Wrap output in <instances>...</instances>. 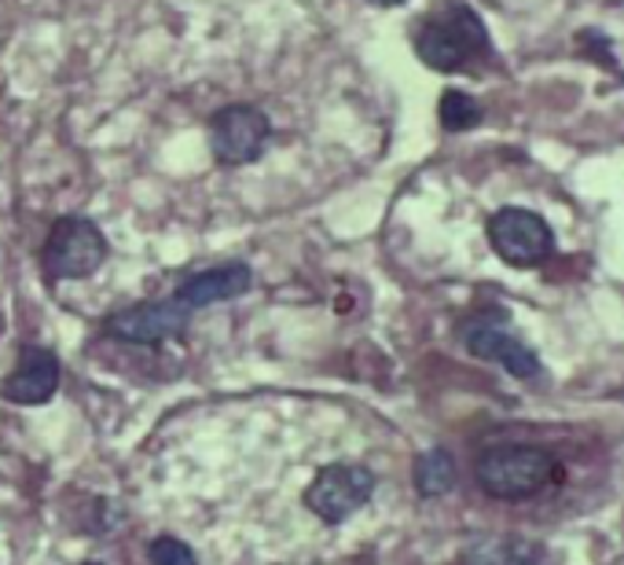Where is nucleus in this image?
<instances>
[{
    "label": "nucleus",
    "mask_w": 624,
    "mask_h": 565,
    "mask_svg": "<svg viewBox=\"0 0 624 565\" xmlns=\"http://www.w3.org/2000/svg\"><path fill=\"white\" fill-rule=\"evenodd\" d=\"M59 390V360L41 345H27L19 353L16 371L8 375V382L0 386L4 401L33 407V404H48Z\"/></svg>",
    "instance_id": "nucleus-8"
},
{
    "label": "nucleus",
    "mask_w": 624,
    "mask_h": 565,
    "mask_svg": "<svg viewBox=\"0 0 624 565\" xmlns=\"http://www.w3.org/2000/svg\"><path fill=\"white\" fill-rule=\"evenodd\" d=\"M246 286H250V269L232 261V264H218V269L188 275L177 291V302L184 309H207V305L232 302V297L246 294Z\"/></svg>",
    "instance_id": "nucleus-10"
},
{
    "label": "nucleus",
    "mask_w": 624,
    "mask_h": 565,
    "mask_svg": "<svg viewBox=\"0 0 624 565\" xmlns=\"http://www.w3.org/2000/svg\"><path fill=\"white\" fill-rule=\"evenodd\" d=\"M148 555H151L154 565H199L195 551H191L188 544H180V539H173V536H159V539H151Z\"/></svg>",
    "instance_id": "nucleus-14"
},
{
    "label": "nucleus",
    "mask_w": 624,
    "mask_h": 565,
    "mask_svg": "<svg viewBox=\"0 0 624 565\" xmlns=\"http://www.w3.org/2000/svg\"><path fill=\"white\" fill-rule=\"evenodd\" d=\"M210 143L221 165L254 162L269 143V114L258 107H224L210 122Z\"/></svg>",
    "instance_id": "nucleus-7"
},
{
    "label": "nucleus",
    "mask_w": 624,
    "mask_h": 565,
    "mask_svg": "<svg viewBox=\"0 0 624 565\" xmlns=\"http://www.w3.org/2000/svg\"><path fill=\"white\" fill-rule=\"evenodd\" d=\"M489 48L482 19L466 4H449L441 16L426 19L415 33V52L434 70H460Z\"/></svg>",
    "instance_id": "nucleus-2"
},
{
    "label": "nucleus",
    "mask_w": 624,
    "mask_h": 565,
    "mask_svg": "<svg viewBox=\"0 0 624 565\" xmlns=\"http://www.w3.org/2000/svg\"><path fill=\"white\" fill-rule=\"evenodd\" d=\"M412 477L423 496H445V492L455 485V460L445 448H430L415 460Z\"/></svg>",
    "instance_id": "nucleus-11"
},
{
    "label": "nucleus",
    "mask_w": 624,
    "mask_h": 565,
    "mask_svg": "<svg viewBox=\"0 0 624 565\" xmlns=\"http://www.w3.org/2000/svg\"><path fill=\"white\" fill-rule=\"evenodd\" d=\"M482 122V107H477L474 95H466L460 89H449L441 95V125L449 132H466Z\"/></svg>",
    "instance_id": "nucleus-13"
},
{
    "label": "nucleus",
    "mask_w": 624,
    "mask_h": 565,
    "mask_svg": "<svg viewBox=\"0 0 624 565\" xmlns=\"http://www.w3.org/2000/svg\"><path fill=\"white\" fill-rule=\"evenodd\" d=\"M489 243L514 269H536L555 250V235H551V228L540 213L522 206H503L489 218Z\"/></svg>",
    "instance_id": "nucleus-3"
},
{
    "label": "nucleus",
    "mask_w": 624,
    "mask_h": 565,
    "mask_svg": "<svg viewBox=\"0 0 624 565\" xmlns=\"http://www.w3.org/2000/svg\"><path fill=\"white\" fill-rule=\"evenodd\" d=\"M371 4H382V8H397V4H404V0H371Z\"/></svg>",
    "instance_id": "nucleus-15"
},
{
    "label": "nucleus",
    "mask_w": 624,
    "mask_h": 565,
    "mask_svg": "<svg viewBox=\"0 0 624 565\" xmlns=\"http://www.w3.org/2000/svg\"><path fill=\"white\" fill-rule=\"evenodd\" d=\"M371 492H375V474L368 466L334 463L312 477V485L305 488V507L328 525H339L364 507Z\"/></svg>",
    "instance_id": "nucleus-5"
},
{
    "label": "nucleus",
    "mask_w": 624,
    "mask_h": 565,
    "mask_svg": "<svg viewBox=\"0 0 624 565\" xmlns=\"http://www.w3.org/2000/svg\"><path fill=\"white\" fill-rule=\"evenodd\" d=\"M107 261V239L85 218H63L48 232L44 269L52 280H85Z\"/></svg>",
    "instance_id": "nucleus-4"
},
{
    "label": "nucleus",
    "mask_w": 624,
    "mask_h": 565,
    "mask_svg": "<svg viewBox=\"0 0 624 565\" xmlns=\"http://www.w3.org/2000/svg\"><path fill=\"white\" fill-rule=\"evenodd\" d=\"M544 551L525 539H496V544H482L471 551V565H540Z\"/></svg>",
    "instance_id": "nucleus-12"
},
{
    "label": "nucleus",
    "mask_w": 624,
    "mask_h": 565,
    "mask_svg": "<svg viewBox=\"0 0 624 565\" xmlns=\"http://www.w3.org/2000/svg\"><path fill=\"white\" fill-rule=\"evenodd\" d=\"M463 345L466 353L489 364H503L514 379H536L540 375V356L525 345L519 334H511L503 316H477L463 323Z\"/></svg>",
    "instance_id": "nucleus-6"
},
{
    "label": "nucleus",
    "mask_w": 624,
    "mask_h": 565,
    "mask_svg": "<svg viewBox=\"0 0 624 565\" xmlns=\"http://www.w3.org/2000/svg\"><path fill=\"white\" fill-rule=\"evenodd\" d=\"M188 316H191V309H184L173 297V302H154V305L129 309V312H122V316H114L111 323H107V331L118 334V339H125V342L154 345V342L177 339V334L188 327Z\"/></svg>",
    "instance_id": "nucleus-9"
},
{
    "label": "nucleus",
    "mask_w": 624,
    "mask_h": 565,
    "mask_svg": "<svg viewBox=\"0 0 624 565\" xmlns=\"http://www.w3.org/2000/svg\"><path fill=\"white\" fill-rule=\"evenodd\" d=\"M474 474L485 496L514 503L555 485L562 477V463L555 460V452L540 448V444H492L482 452Z\"/></svg>",
    "instance_id": "nucleus-1"
}]
</instances>
